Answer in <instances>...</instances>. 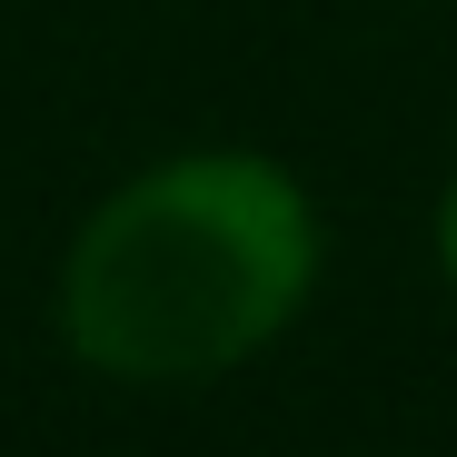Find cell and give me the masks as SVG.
Here are the masks:
<instances>
[{"label": "cell", "instance_id": "cell-1", "mask_svg": "<svg viewBox=\"0 0 457 457\" xmlns=\"http://www.w3.org/2000/svg\"><path fill=\"white\" fill-rule=\"evenodd\" d=\"M319 269V219L269 160H179L129 179L70 249L60 328L90 368L179 388L288 328Z\"/></svg>", "mask_w": 457, "mask_h": 457}, {"label": "cell", "instance_id": "cell-2", "mask_svg": "<svg viewBox=\"0 0 457 457\" xmlns=\"http://www.w3.org/2000/svg\"><path fill=\"white\" fill-rule=\"evenodd\" d=\"M447 269H457V199H447Z\"/></svg>", "mask_w": 457, "mask_h": 457}]
</instances>
